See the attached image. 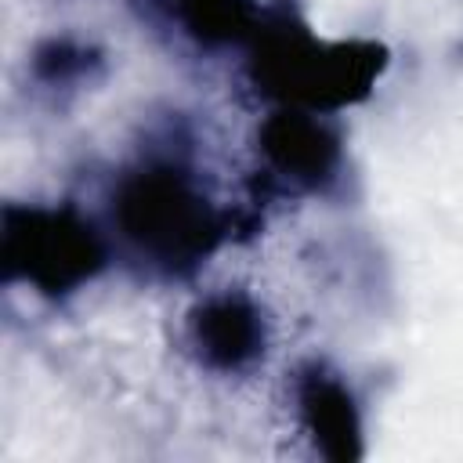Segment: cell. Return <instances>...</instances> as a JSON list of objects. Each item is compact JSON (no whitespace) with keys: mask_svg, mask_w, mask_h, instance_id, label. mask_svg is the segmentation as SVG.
<instances>
[{"mask_svg":"<svg viewBox=\"0 0 463 463\" xmlns=\"http://www.w3.org/2000/svg\"><path fill=\"white\" fill-rule=\"evenodd\" d=\"M119 228L156 264H192L210 253L217 217L195 184L174 166H148L119 188Z\"/></svg>","mask_w":463,"mask_h":463,"instance_id":"obj_1","label":"cell"},{"mask_svg":"<svg viewBox=\"0 0 463 463\" xmlns=\"http://www.w3.org/2000/svg\"><path fill=\"white\" fill-rule=\"evenodd\" d=\"M7 250H22L29 257V279L51 289L90 279L101 264L94 232L61 213H29V235L7 228Z\"/></svg>","mask_w":463,"mask_h":463,"instance_id":"obj_2","label":"cell"},{"mask_svg":"<svg viewBox=\"0 0 463 463\" xmlns=\"http://www.w3.org/2000/svg\"><path fill=\"white\" fill-rule=\"evenodd\" d=\"M195 347L199 354L217 369H242L257 358L264 344V326L257 318V307L242 297H213L206 300L195 318Z\"/></svg>","mask_w":463,"mask_h":463,"instance_id":"obj_3","label":"cell"},{"mask_svg":"<svg viewBox=\"0 0 463 463\" xmlns=\"http://www.w3.org/2000/svg\"><path fill=\"white\" fill-rule=\"evenodd\" d=\"M264 152L271 166L293 181H318L329 174L336 141L329 137L326 127L300 119V116H279L264 127Z\"/></svg>","mask_w":463,"mask_h":463,"instance_id":"obj_4","label":"cell"},{"mask_svg":"<svg viewBox=\"0 0 463 463\" xmlns=\"http://www.w3.org/2000/svg\"><path fill=\"white\" fill-rule=\"evenodd\" d=\"M300 405L307 416V427L315 434V441H322L326 456H354L358 449L351 445L358 438V416H354V402L351 394L326 376H311L300 391Z\"/></svg>","mask_w":463,"mask_h":463,"instance_id":"obj_5","label":"cell"}]
</instances>
